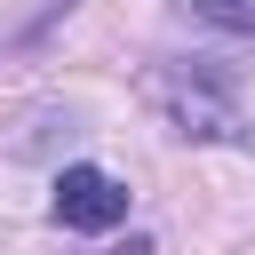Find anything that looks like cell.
Masks as SVG:
<instances>
[{
    "mask_svg": "<svg viewBox=\"0 0 255 255\" xmlns=\"http://www.w3.org/2000/svg\"><path fill=\"white\" fill-rule=\"evenodd\" d=\"M48 215H56L64 231H120V223H128V183H120L112 167H64Z\"/></svg>",
    "mask_w": 255,
    "mask_h": 255,
    "instance_id": "2",
    "label": "cell"
},
{
    "mask_svg": "<svg viewBox=\"0 0 255 255\" xmlns=\"http://www.w3.org/2000/svg\"><path fill=\"white\" fill-rule=\"evenodd\" d=\"M151 104L167 112V128H175V135H199V143H239V135H247L239 104H231L215 80H199L191 64L159 72V80H151Z\"/></svg>",
    "mask_w": 255,
    "mask_h": 255,
    "instance_id": "1",
    "label": "cell"
},
{
    "mask_svg": "<svg viewBox=\"0 0 255 255\" xmlns=\"http://www.w3.org/2000/svg\"><path fill=\"white\" fill-rule=\"evenodd\" d=\"M183 16H199V24H215V32H239V40H255V0H175Z\"/></svg>",
    "mask_w": 255,
    "mask_h": 255,
    "instance_id": "3",
    "label": "cell"
}]
</instances>
